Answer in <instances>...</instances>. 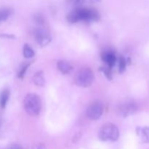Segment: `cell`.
<instances>
[{"instance_id":"obj_1","label":"cell","mask_w":149,"mask_h":149,"mask_svg":"<svg viewBox=\"0 0 149 149\" xmlns=\"http://www.w3.org/2000/svg\"><path fill=\"white\" fill-rule=\"evenodd\" d=\"M100 19V14L95 9L77 7L67 15V20L71 23L79 21L94 22Z\"/></svg>"},{"instance_id":"obj_2","label":"cell","mask_w":149,"mask_h":149,"mask_svg":"<svg viewBox=\"0 0 149 149\" xmlns=\"http://www.w3.org/2000/svg\"><path fill=\"white\" fill-rule=\"evenodd\" d=\"M23 106L26 113L33 116L39 115L42 110V100L36 94L29 93L25 97Z\"/></svg>"},{"instance_id":"obj_3","label":"cell","mask_w":149,"mask_h":149,"mask_svg":"<svg viewBox=\"0 0 149 149\" xmlns=\"http://www.w3.org/2000/svg\"><path fill=\"white\" fill-rule=\"evenodd\" d=\"M94 79V73L89 68H81L79 70L74 79L76 84L81 87H90Z\"/></svg>"},{"instance_id":"obj_4","label":"cell","mask_w":149,"mask_h":149,"mask_svg":"<svg viewBox=\"0 0 149 149\" xmlns=\"http://www.w3.org/2000/svg\"><path fill=\"white\" fill-rule=\"evenodd\" d=\"M99 137L103 141H116L119 137V129L113 124L107 123L100 129Z\"/></svg>"},{"instance_id":"obj_5","label":"cell","mask_w":149,"mask_h":149,"mask_svg":"<svg viewBox=\"0 0 149 149\" xmlns=\"http://www.w3.org/2000/svg\"><path fill=\"white\" fill-rule=\"evenodd\" d=\"M103 113V105L100 100H93L87 109V116L92 120H97L102 116Z\"/></svg>"},{"instance_id":"obj_6","label":"cell","mask_w":149,"mask_h":149,"mask_svg":"<svg viewBox=\"0 0 149 149\" xmlns=\"http://www.w3.org/2000/svg\"><path fill=\"white\" fill-rule=\"evenodd\" d=\"M33 36L36 42L41 46H45L51 42V36L46 29L42 26L35 29L33 31Z\"/></svg>"},{"instance_id":"obj_7","label":"cell","mask_w":149,"mask_h":149,"mask_svg":"<svg viewBox=\"0 0 149 149\" xmlns=\"http://www.w3.org/2000/svg\"><path fill=\"white\" fill-rule=\"evenodd\" d=\"M137 110V106L135 103L131 101H127L122 103L118 107L117 112L119 116L127 117L135 113Z\"/></svg>"},{"instance_id":"obj_8","label":"cell","mask_w":149,"mask_h":149,"mask_svg":"<svg viewBox=\"0 0 149 149\" xmlns=\"http://www.w3.org/2000/svg\"><path fill=\"white\" fill-rule=\"evenodd\" d=\"M102 60L106 63L108 65L109 68H111L113 65H115L116 61V57L114 52H111V51H108V52H103L101 55Z\"/></svg>"},{"instance_id":"obj_9","label":"cell","mask_w":149,"mask_h":149,"mask_svg":"<svg viewBox=\"0 0 149 149\" xmlns=\"http://www.w3.org/2000/svg\"><path fill=\"white\" fill-rule=\"evenodd\" d=\"M58 70L63 74H68L72 71L73 67L68 62L65 61H59L57 63Z\"/></svg>"},{"instance_id":"obj_10","label":"cell","mask_w":149,"mask_h":149,"mask_svg":"<svg viewBox=\"0 0 149 149\" xmlns=\"http://www.w3.org/2000/svg\"><path fill=\"white\" fill-rule=\"evenodd\" d=\"M33 81L36 85L39 87H43L45 84V79L44 77V74L42 71H38L33 75Z\"/></svg>"},{"instance_id":"obj_11","label":"cell","mask_w":149,"mask_h":149,"mask_svg":"<svg viewBox=\"0 0 149 149\" xmlns=\"http://www.w3.org/2000/svg\"><path fill=\"white\" fill-rule=\"evenodd\" d=\"M10 97V91L7 89L3 90L0 95V107L1 109H4L7 104V102Z\"/></svg>"},{"instance_id":"obj_12","label":"cell","mask_w":149,"mask_h":149,"mask_svg":"<svg viewBox=\"0 0 149 149\" xmlns=\"http://www.w3.org/2000/svg\"><path fill=\"white\" fill-rule=\"evenodd\" d=\"M23 56L25 57L27 59H30V58H32L35 55L34 50L29 46V45L26 44L24 45L23 48Z\"/></svg>"},{"instance_id":"obj_13","label":"cell","mask_w":149,"mask_h":149,"mask_svg":"<svg viewBox=\"0 0 149 149\" xmlns=\"http://www.w3.org/2000/svg\"><path fill=\"white\" fill-rule=\"evenodd\" d=\"M11 15V10L10 9L4 8L0 10V23L2 21H5L10 15Z\"/></svg>"},{"instance_id":"obj_14","label":"cell","mask_w":149,"mask_h":149,"mask_svg":"<svg viewBox=\"0 0 149 149\" xmlns=\"http://www.w3.org/2000/svg\"><path fill=\"white\" fill-rule=\"evenodd\" d=\"M87 1H97V0H68V2L77 7H81V5Z\"/></svg>"},{"instance_id":"obj_15","label":"cell","mask_w":149,"mask_h":149,"mask_svg":"<svg viewBox=\"0 0 149 149\" xmlns=\"http://www.w3.org/2000/svg\"><path fill=\"white\" fill-rule=\"evenodd\" d=\"M127 65V61L125 58L123 56H122L119 59V72L122 73L125 71V68H126Z\"/></svg>"},{"instance_id":"obj_16","label":"cell","mask_w":149,"mask_h":149,"mask_svg":"<svg viewBox=\"0 0 149 149\" xmlns=\"http://www.w3.org/2000/svg\"><path fill=\"white\" fill-rule=\"evenodd\" d=\"M142 133H143V135L144 138H145L147 141H149V127H146L143 129Z\"/></svg>"},{"instance_id":"obj_17","label":"cell","mask_w":149,"mask_h":149,"mask_svg":"<svg viewBox=\"0 0 149 149\" xmlns=\"http://www.w3.org/2000/svg\"><path fill=\"white\" fill-rule=\"evenodd\" d=\"M28 67H29V65H26L25 66L22 67L21 70H20V73H19V75H18V77H20V78H23V76H24V74L26 73V71L27 70Z\"/></svg>"},{"instance_id":"obj_18","label":"cell","mask_w":149,"mask_h":149,"mask_svg":"<svg viewBox=\"0 0 149 149\" xmlns=\"http://www.w3.org/2000/svg\"><path fill=\"white\" fill-rule=\"evenodd\" d=\"M38 149H45V147L44 145H39L38 146Z\"/></svg>"}]
</instances>
